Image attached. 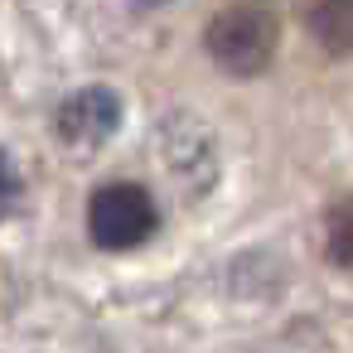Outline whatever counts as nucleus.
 Masks as SVG:
<instances>
[{
	"label": "nucleus",
	"instance_id": "2",
	"mask_svg": "<svg viewBox=\"0 0 353 353\" xmlns=\"http://www.w3.org/2000/svg\"><path fill=\"white\" fill-rule=\"evenodd\" d=\"M88 228H92L97 247L126 252V247H136L155 232V203L141 184H107V189L92 194Z\"/></svg>",
	"mask_w": 353,
	"mask_h": 353
},
{
	"label": "nucleus",
	"instance_id": "1",
	"mask_svg": "<svg viewBox=\"0 0 353 353\" xmlns=\"http://www.w3.org/2000/svg\"><path fill=\"white\" fill-rule=\"evenodd\" d=\"M276 34H281V25L271 15V6H261V0H237V6H228L208 25V54L228 73H256V68L271 63Z\"/></svg>",
	"mask_w": 353,
	"mask_h": 353
}]
</instances>
